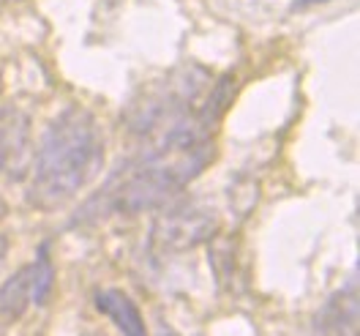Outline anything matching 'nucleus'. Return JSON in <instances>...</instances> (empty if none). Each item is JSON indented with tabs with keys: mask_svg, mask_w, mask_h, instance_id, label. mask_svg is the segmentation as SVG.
Segmentation results:
<instances>
[{
	"mask_svg": "<svg viewBox=\"0 0 360 336\" xmlns=\"http://www.w3.org/2000/svg\"><path fill=\"white\" fill-rule=\"evenodd\" d=\"M219 230V213L202 200H172L158 208L150 241L161 251H188L207 244Z\"/></svg>",
	"mask_w": 360,
	"mask_h": 336,
	"instance_id": "nucleus-3",
	"label": "nucleus"
},
{
	"mask_svg": "<svg viewBox=\"0 0 360 336\" xmlns=\"http://www.w3.org/2000/svg\"><path fill=\"white\" fill-rule=\"evenodd\" d=\"M104 137L98 120L85 107H66L44 129L33 175L27 183V202L36 211H58L74 200L82 186L101 170Z\"/></svg>",
	"mask_w": 360,
	"mask_h": 336,
	"instance_id": "nucleus-1",
	"label": "nucleus"
},
{
	"mask_svg": "<svg viewBox=\"0 0 360 336\" xmlns=\"http://www.w3.org/2000/svg\"><path fill=\"white\" fill-rule=\"evenodd\" d=\"M0 260H3V249H0Z\"/></svg>",
	"mask_w": 360,
	"mask_h": 336,
	"instance_id": "nucleus-9",
	"label": "nucleus"
},
{
	"mask_svg": "<svg viewBox=\"0 0 360 336\" xmlns=\"http://www.w3.org/2000/svg\"><path fill=\"white\" fill-rule=\"evenodd\" d=\"M30 304H39V290H36V266H22L17 273H11L0 285V317L14 323L20 320Z\"/></svg>",
	"mask_w": 360,
	"mask_h": 336,
	"instance_id": "nucleus-6",
	"label": "nucleus"
},
{
	"mask_svg": "<svg viewBox=\"0 0 360 336\" xmlns=\"http://www.w3.org/2000/svg\"><path fill=\"white\" fill-rule=\"evenodd\" d=\"M0 3H3V6H6V3H17V0H0Z\"/></svg>",
	"mask_w": 360,
	"mask_h": 336,
	"instance_id": "nucleus-8",
	"label": "nucleus"
},
{
	"mask_svg": "<svg viewBox=\"0 0 360 336\" xmlns=\"http://www.w3.org/2000/svg\"><path fill=\"white\" fill-rule=\"evenodd\" d=\"M93 304L107 320H112V325L123 336H148L145 317H142L139 306H136L134 298L129 292L117 290V287H107V290L96 292Z\"/></svg>",
	"mask_w": 360,
	"mask_h": 336,
	"instance_id": "nucleus-5",
	"label": "nucleus"
},
{
	"mask_svg": "<svg viewBox=\"0 0 360 336\" xmlns=\"http://www.w3.org/2000/svg\"><path fill=\"white\" fill-rule=\"evenodd\" d=\"M309 336H358V279H352L328 295L311 323Z\"/></svg>",
	"mask_w": 360,
	"mask_h": 336,
	"instance_id": "nucleus-4",
	"label": "nucleus"
},
{
	"mask_svg": "<svg viewBox=\"0 0 360 336\" xmlns=\"http://www.w3.org/2000/svg\"><path fill=\"white\" fill-rule=\"evenodd\" d=\"M202 71H183L178 77L167 80L164 85L145 93L142 99H136L131 110L126 115L129 129L134 135H156L169 129L172 123H178L180 118H186L191 112V101L202 93L205 88Z\"/></svg>",
	"mask_w": 360,
	"mask_h": 336,
	"instance_id": "nucleus-2",
	"label": "nucleus"
},
{
	"mask_svg": "<svg viewBox=\"0 0 360 336\" xmlns=\"http://www.w3.org/2000/svg\"><path fill=\"white\" fill-rule=\"evenodd\" d=\"M6 161H8V148H6L3 135H0V175H3V170H6Z\"/></svg>",
	"mask_w": 360,
	"mask_h": 336,
	"instance_id": "nucleus-7",
	"label": "nucleus"
}]
</instances>
